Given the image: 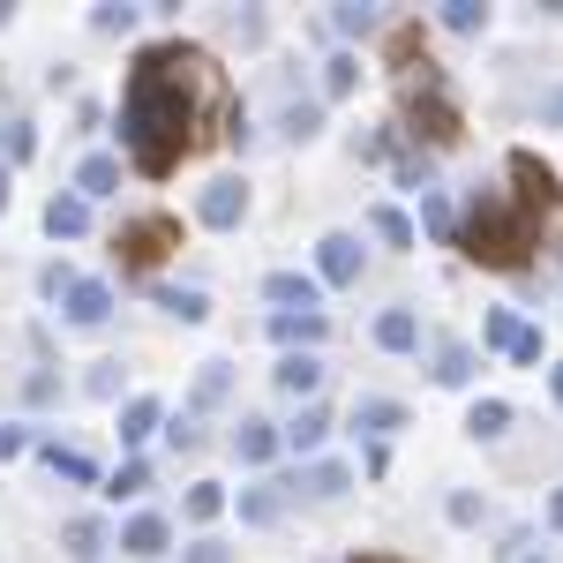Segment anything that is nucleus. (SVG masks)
Listing matches in <instances>:
<instances>
[{
    "instance_id": "1",
    "label": "nucleus",
    "mask_w": 563,
    "mask_h": 563,
    "mask_svg": "<svg viewBox=\"0 0 563 563\" xmlns=\"http://www.w3.org/2000/svg\"><path fill=\"white\" fill-rule=\"evenodd\" d=\"M196 90H203V53L196 45H143L121 90V143H129L135 174H174L180 151L196 143Z\"/></svg>"
},
{
    "instance_id": "2",
    "label": "nucleus",
    "mask_w": 563,
    "mask_h": 563,
    "mask_svg": "<svg viewBox=\"0 0 563 563\" xmlns=\"http://www.w3.org/2000/svg\"><path fill=\"white\" fill-rule=\"evenodd\" d=\"M459 249L474 263H488V271H519L526 249H533V218H526L511 196L481 188L474 203H466V218H459Z\"/></svg>"
},
{
    "instance_id": "3",
    "label": "nucleus",
    "mask_w": 563,
    "mask_h": 563,
    "mask_svg": "<svg viewBox=\"0 0 563 563\" xmlns=\"http://www.w3.org/2000/svg\"><path fill=\"white\" fill-rule=\"evenodd\" d=\"M406 129L429 135V143H459V106L443 98V84H435V76H421V84L406 90Z\"/></svg>"
},
{
    "instance_id": "4",
    "label": "nucleus",
    "mask_w": 563,
    "mask_h": 563,
    "mask_svg": "<svg viewBox=\"0 0 563 563\" xmlns=\"http://www.w3.org/2000/svg\"><path fill=\"white\" fill-rule=\"evenodd\" d=\"M174 241H180V225H174V218H135V225H121V256H129L135 271H151V263L166 256Z\"/></svg>"
},
{
    "instance_id": "5",
    "label": "nucleus",
    "mask_w": 563,
    "mask_h": 563,
    "mask_svg": "<svg viewBox=\"0 0 563 563\" xmlns=\"http://www.w3.org/2000/svg\"><path fill=\"white\" fill-rule=\"evenodd\" d=\"M196 218H203V225H218V233H225V225H241V218H249V180L218 174L211 188L196 196Z\"/></svg>"
},
{
    "instance_id": "6",
    "label": "nucleus",
    "mask_w": 563,
    "mask_h": 563,
    "mask_svg": "<svg viewBox=\"0 0 563 563\" xmlns=\"http://www.w3.org/2000/svg\"><path fill=\"white\" fill-rule=\"evenodd\" d=\"M316 278L323 286H361V241L353 233H323L316 241Z\"/></svg>"
},
{
    "instance_id": "7",
    "label": "nucleus",
    "mask_w": 563,
    "mask_h": 563,
    "mask_svg": "<svg viewBox=\"0 0 563 563\" xmlns=\"http://www.w3.org/2000/svg\"><path fill=\"white\" fill-rule=\"evenodd\" d=\"M60 308H68L76 331H98V323L113 316V286H106V278H76V286L60 294Z\"/></svg>"
},
{
    "instance_id": "8",
    "label": "nucleus",
    "mask_w": 563,
    "mask_h": 563,
    "mask_svg": "<svg viewBox=\"0 0 563 563\" xmlns=\"http://www.w3.org/2000/svg\"><path fill=\"white\" fill-rule=\"evenodd\" d=\"M511 180H519V196H511V203H519L526 218L549 211V196H556V174H549V166H541L533 151H511Z\"/></svg>"
},
{
    "instance_id": "9",
    "label": "nucleus",
    "mask_w": 563,
    "mask_h": 563,
    "mask_svg": "<svg viewBox=\"0 0 563 563\" xmlns=\"http://www.w3.org/2000/svg\"><path fill=\"white\" fill-rule=\"evenodd\" d=\"M278 443H286V435L271 429L263 413H241V429H233V459H241V466H271V459H278Z\"/></svg>"
},
{
    "instance_id": "10",
    "label": "nucleus",
    "mask_w": 563,
    "mask_h": 563,
    "mask_svg": "<svg viewBox=\"0 0 563 563\" xmlns=\"http://www.w3.org/2000/svg\"><path fill=\"white\" fill-rule=\"evenodd\" d=\"M263 294L278 301V316H308V308H316V278H308V271H271Z\"/></svg>"
},
{
    "instance_id": "11",
    "label": "nucleus",
    "mask_w": 563,
    "mask_h": 563,
    "mask_svg": "<svg viewBox=\"0 0 563 563\" xmlns=\"http://www.w3.org/2000/svg\"><path fill=\"white\" fill-rule=\"evenodd\" d=\"M353 429L384 443V435H398V429H406V406H398V398H353Z\"/></svg>"
},
{
    "instance_id": "12",
    "label": "nucleus",
    "mask_w": 563,
    "mask_h": 563,
    "mask_svg": "<svg viewBox=\"0 0 563 563\" xmlns=\"http://www.w3.org/2000/svg\"><path fill=\"white\" fill-rule=\"evenodd\" d=\"M166 541H174V526L158 519V511H135V519L121 526V549H129V556H166Z\"/></svg>"
},
{
    "instance_id": "13",
    "label": "nucleus",
    "mask_w": 563,
    "mask_h": 563,
    "mask_svg": "<svg viewBox=\"0 0 563 563\" xmlns=\"http://www.w3.org/2000/svg\"><path fill=\"white\" fill-rule=\"evenodd\" d=\"M271 376H278V390H286V398H308V406H316V384H323V361H316V353H286V361H278Z\"/></svg>"
},
{
    "instance_id": "14",
    "label": "nucleus",
    "mask_w": 563,
    "mask_h": 563,
    "mask_svg": "<svg viewBox=\"0 0 563 563\" xmlns=\"http://www.w3.org/2000/svg\"><path fill=\"white\" fill-rule=\"evenodd\" d=\"M294 488H308L316 504H339V496L353 488V466H346V459H316V466H308V474L294 481Z\"/></svg>"
},
{
    "instance_id": "15",
    "label": "nucleus",
    "mask_w": 563,
    "mask_h": 563,
    "mask_svg": "<svg viewBox=\"0 0 563 563\" xmlns=\"http://www.w3.org/2000/svg\"><path fill=\"white\" fill-rule=\"evenodd\" d=\"M233 398V361H203L196 368V384H188V406L196 413H211V406H225Z\"/></svg>"
},
{
    "instance_id": "16",
    "label": "nucleus",
    "mask_w": 563,
    "mask_h": 563,
    "mask_svg": "<svg viewBox=\"0 0 563 563\" xmlns=\"http://www.w3.org/2000/svg\"><path fill=\"white\" fill-rule=\"evenodd\" d=\"M45 233H53V241H84L90 233V203L84 196H53V203H45Z\"/></svg>"
},
{
    "instance_id": "17",
    "label": "nucleus",
    "mask_w": 563,
    "mask_h": 563,
    "mask_svg": "<svg viewBox=\"0 0 563 563\" xmlns=\"http://www.w3.org/2000/svg\"><path fill=\"white\" fill-rule=\"evenodd\" d=\"M113 188H121V158L90 151L84 166H76V196H84V203H98V196H113Z\"/></svg>"
},
{
    "instance_id": "18",
    "label": "nucleus",
    "mask_w": 563,
    "mask_h": 563,
    "mask_svg": "<svg viewBox=\"0 0 563 563\" xmlns=\"http://www.w3.org/2000/svg\"><path fill=\"white\" fill-rule=\"evenodd\" d=\"M323 331H331V316H323V308H308V316H271V339H278V346H301L308 353Z\"/></svg>"
},
{
    "instance_id": "19",
    "label": "nucleus",
    "mask_w": 563,
    "mask_h": 563,
    "mask_svg": "<svg viewBox=\"0 0 563 563\" xmlns=\"http://www.w3.org/2000/svg\"><path fill=\"white\" fill-rule=\"evenodd\" d=\"M376 346H384V353H413V346H421L413 308H384V316H376Z\"/></svg>"
},
{
    "instance_id": "20",
    "label": "nucleus",
    "mask_w": 563,
    "mask_h": 563,
    "mask_svg": "<svg viewBox=\"0 0 563 563\" xmlns=\"http://www.w3.org/2000/svg\"><path fill=\"white\" fill-rule=\"evenodd\" d=\"M45 466H53L60 481H76V488H98V459L76 451V443H45Z\"/></svg>"
},
{
    "instance_id": "21",
    "label": "nucleus",
    "mask_w": 563,
    "mask_h": 563,
    "mask_svg": "<svg viewBox=\"0 0 563 563\" xmlns=\"http://www.w3.org/2000/svg\"><path fill=\"white\" fill-rule=\"evenodd\" d=\"M60 549H68L76 563H98L106 556V519H68L60 526Z\"/></svg>"
},
{
    "instance_id": "22",
    "label": "nucleus",
    "mask_w": 563,
    "mask_h": 563,
    "mask_svg": "<svg viewBox=\"0 0 563 563\" xmlns=\"http://www.w3.org/2000/svg\"><path fill=\"white\" fill-rule=\"evenodd\" d=\"M286 511V481H256V488H241V519L249 526H271Z\"/></svg>"
},
{
    "instance_id": "23",
    "label": "nucleus",
    "mask_w": 563,
    "mask_h": 563,
    "mask_svg": "<svg viewBox=\"0 0 563 563\" xmlns=\"http://www.w3.org/2000/svg\"><path fill=\"white\" fill-rule=\"evenodd\" d=\"M151 301L166 308V316H180V323H203V316H211V294H203V286H158Z\"/></svg>"
},
{
    "instance_id": "24",
    "label": "nucleus",
    "mask_w": 563,
    "mask_h": 563,
    "mask_svg": "<svg viewBox=\"0 0 563 563\" xmlns=\"http://www.w3.org/2000/svg\"><path fill=\"white\" fill-rule=\"evenodd\" d=\"M435 384H474V346H466V339H443V346H435Z\"/></svg>"
},
{
    "instance_id": "25",
    "label": "nucleus",
    "mask_w": 563,
    "mask_h": 563,
    "mask_svg": "<svg viewBox=\"0 0 563 563\" xmlns=\"http://www.w3.org/2000/svg\"><path fill=\"white\" fill-rule=\"evenodd\" d=\"M368 233H376L384 249H413V218L398 211V203H376V211H368Z\"/></svg>"
},
{
    "instance_id": "26",
    "label": "nucleus",
    "mask_w": 563,
    "mask_h": 563,
    "mask_svg": "<svg viewBox=\"0 0 563 563\" xmlns=\"http://www.w3.org/2000/svg\"><path fill=\"white\" fill-rule=\"evenodd\" d=\"M158 421H166V406H158V398H129V406H121V443H143V435L158 429Z\"/></svg>"
},
{
    "instance_id": "27",
    "label": "nucleus",
    "mask_w": 563,
    "mask_h": 563,
    "mask_svg": "<svg viewBox=\"0 0 563 563\" xmlns=\"http://www.w3.org/2000/svg\"><path fill=\"white\" fill-rule=\"evenodd\" d=\"M504 429H511V406H504V398H474V413H466V435L496 443Z\"/></svg>"
},
{
    "instance_id": "28",
    "label": "nucleus",
    "mask_w": 563,
    "mask_h": 563,
    "mask_svg": "<svg viewBox=\"0 0 563 563\" xmlns=\"http://www.w3.org/2000/svg\"><path fill=\"white\" fill-rule=\"evenodd\" d=\"M331 23H339L346 38H376V31H384V8H368V0H346V8H331Z\"/></svg>"
},
{
    "instance_id": "29",
    "label": "nucleus",
    "mask_w": 563,
    "mask_h": 563,
    "mask_svg": "<svg viewBox=\"0 0 563 563\" xmlns=\"http://www.w3.org/2000/svg\"><path fill=\"white\" fill-rule=\"evenodd\" d=\"M278 129L294 135V143H308V135L323 129V106H316V98H286V113H278Z\"/></svg>"
},
{
    "instance_id": "30",
    "label": "nucleus",
    "mask_w": 563,
    "mask_h": 563,
    "mask_svg": "<svg viewBox=\"0 0 563 563\" xmlns=\"http://www.w3.org/2000/svg\"><path fill=\"white\" fill-rule=\"evenodd\" d=\"M180 511H188V519H196V526H211L218 511H225V488H218V481H196V488L180 496Z\"/></svg>"
},
{
    "instance_id": "31",
    "label": "nucleus",
    "mask_w": 563,
    "mask_h": 563,
    "mask_svg": "<svg viewBox=\"0 0 563 563\" xmlns=\"http://www.w3.org/2000/svg\"><path fill=\"white\" fill-rule=\"evenodd\" d=\"M519 331H526V323L511 316V308H488V316H481V339H488L496 353H511V346H519Z\"/></svg>"
},
{
    "instance_id": "32",
    "label": "nucleus",
    "mask_w": 563,
    "mask_h": 563,
    "mask_svg": "<svg viewBox=\"0 0 563 563\" xmlns=\"http://www.w3.org/2000/svg\"><path fill=\"white\" fill-rule=\"evenodd\" d=\"M323 435H331V413H323V406H301V421L286 429V443H294V451H316Z\"/></svg>"
},
{
    "instance_id": "33",
    "label": "nucleus",
    "mask_w": 563,
    "mask_h": 563,
    "mask_svg": "<svg viewBox=\"0 0 563 563\" xmlns=\"http://www.w3.org/2000/svg\"><path fill=\"white\" fill-rule=\"evenodd\" d=\"M481 23H488V8H481V0H443V31H459V38H474Z\"/></svg>"
},
{
    "instance_id": "34",
    "label": "nucleus",
    "mask_w": 563,
    "mask_h": 563,
    "mask_svg": "<svg viewBox=\"0 0 563 563\" xmlns=\"http://www.w3.org/2000/svg\"><path fill=\"white\" fill-rule=\"evenodd\" d=\"M353 84H361V60H353V53H331V60H323V90H331V98H346Z\"/></svg>"
},
{
    "instance_id": "35",
    "label": "nucleus",
    "mask_w": 563,
    "mask_h": 563,
    "mask_svg": "<svg viewBox=\"0 0 563 563\" xmlns=\"http://www.w3.org/2000/svg\"><path fill=\"white\" fill-rule=\"evenodd\" d=\"M421 225H429L435 241H459V218H451V203H443L435 188H429V196H421Z\"/></svg>"
},
{
    "instance_id": "36",
    "label": "nucleus",
    "mask_w": 563,
    "mask_h": 563,
    "mask_svg": "<svg viewBox=\"0 0 563 563\" xmlns=\"http://www.w3.org/2000/svg\"><path fill=\"white\" fill-rule=\"evenodd\" d=\"M263 31H271V23H263L256 8H233V15H225V38H241V45H263Z\"/></svg>"
},
{
    "instance_id": "37",
    "label": "nucleus",
    "mask_w": 563,
    "mask_h": 563,
    "mask_svg": "<svg viewBox=\"0 0 563 563\" xmlns=\"http://www.w3.org/2000/svg\"><path fill=\"white\" fill-rule=\"evenodd\" d=\"M143 488H151V466H143V459H129L121 474L106 481V496H143Z\"/></svg>"
},
{
    "instance_id": "38",
    "label": "nucleus",
    "mask_w": 563,
    "mask_h": 563,
    "mask_svg": "<svg viewBox=\"0 0 563 563\" xmlns=\"http://www.w3.org/2000/svg\"><path fill=\"white\" fill-rule=\"evenodd\" d=\"M84 390L90 398H121V361H98V368L84 376Z\"/></svg>"
},
{
    "instance_id": "39",
    "label": "nucleus",
    "mask_w": 563,
    "mask_h": 563,
    "mask_svg": "<svg viewBox=\"0 0 563 563\" xmlns=\"http://www.w3.org/2000/svg\"><path fill=\"white\" fill-rule=\"evenodd\" d=\"M90 31L121 38V31H135V8H121V0H113V8H98V15H90Z\"/></svg>"
},
{
    "instance_id": "40",
    "label": "nucleus",
    "mask_w": 563,
    "mask_h": 563,
    "mask_svg": "<svg viewBox=\"0 0 563 563\" xmlns=\"http://www.w3.org/2000/svg\"><path fill=\"white\" fill-rule=\"evenodd\" d=\"M53 398H60V376H53V368H38V376L23 384V406H53Z\"/></svg>"
},
{
    "instance_id": "41",
    "label": "nucleus",
    "mask_w": 563,
    "mask_h": 563,
    "mask_svg": "<svg viewBox=\"0 0 563 563\" xmlns=\"http://www.w3.org/2000/svg\"><path fill=\"white\" fill-rule=\"evenodd\" d=\"M0 143H8V158H31V151H38V135H31V121H8V135H0Z\"/></svg>"
},
{
    "instance_id": "42",
    "label": "nucleus",
    "mask_w": 563,
    "mask_h": 563,
    "mask_svg": "<svg viewBox=\"0 0 563 563\" xmlns=\"http://www.w3.org/2000/svg\"><path fill=\"white\" fill-rule=\"evenodd\" d=\"M443 511H451V526H474V519H481V496H474V488H459Z\"/></svg>"
},
{
    "instance_id": "43",
    "label": "nucleus",
    "mask_w": 563,
    "mask_h": 563,
    "mask_svg": "<svg viewBox=\"0 0 563 563\" xmlns=\"http://www.w3.org/2000/svg\"><path fill=\"white\" fill-rule=\"evenodd\" d=\"M180 563H233V549H225V541H188Z\"/></svg>"
},
{
    "instance_id": "44",
    "label": "nucleus",
    "mask_w": 563,
    "mask_h": 563,
    "mask_svg": "<svg viewBox=\"0 0 563 563\" xmlns=\"http://www.w3.org/2000/svg\"><path fill=\"white\" fill-rule=\"evenodd\" d=\"M68 286H76V278H68V271H60V263H45V271H38V294H45V301H60V294H68Z\"/></svg>"
},
{
    "instance_id": "45",
    "label": "nucleus",
    "mask_w": 563,
    "mask_h": 563,
    "mask_svg": "<svg viewBox=\"0 0 563 563\" xmlns=\"http://www.w3.org/2000/svg\"><path fill=\"white\" fill-rule=\"evenodd\" d=\"M23 451H31V429H23V421H8V429H0V459H23Z\"/></svg>"
},
{
    "instance_id": "46",
    "label": "nucleus",
    "mask_w": 563,
    "mask_h": 563,
    "mask_svg": "<svg viewBox=\"0 0 563 563\" xmlns=\"http://www.w3.org/2000/svg\"><path fill=\"white\" fill-rule=\"evenodd\" d=\"M511 361H519V368H533V361H541V331H533V323L519 331V346H511Z\"/></svg>"
},
{
    "instance_id": "47",
    "label": "nucleus",
    "mask_w": 563,
    "mask_h": 563,
    "mask_svg": "<svg viewBox=\"0 0 563 563\" xmlns=\"http://www.w3.org/2000/svg\"><path fill=\"white\" fill-rule=\"evenodd\" d=\"M166 435H174V451H203V429H196V421H174Z\"/></svg>"
},
{
    "instance_id": "48",
    "label": "nucleus",
    "mask_w": 563,
    "mask_h": 563,
    "mask_svg": "<svg viewBox=\"0 0 563 563\" xmlns=\"http://www.w3.org/2000/svg\"><path fill=\"white\" fill-rule=\"evenodd\" d=\"M541 121H549V129H563V84L549 90V98H541Z\"/></svg>"
},
{
    "instance_id": "49",
    "label": "nucleus",
    "mask_w": 563,
    "mask_h": 563,
    "mask_svg": "<svg viewBox=\"0 0 563 563\" xmlns=\"http://www.w3.org/2000/svg\"><path fill=\"white\" fill-rule=\"evenodd\" d=\"M549 526H563V488H556V496H549Z\"/></svg>"
},
{
    "instance_id": "50",
    "label": "nucleus",
    "mask_w": 563,
    "mask_h": 563,
    "mask_svg": "<svg viewBox=\"0 0 563 563\" xmlns=\"http://www.w3.org/2000/svg\"><path fill=\"white\" fill-rule=\"evenodd\" d=\"M549 390H556V398H563V361H556V376H549Z\"/></svg>"
},
{
    "instance_id": "51",
    "label": "nucleus",
    "mask_w": 563,
    "mask_h": 563,
    "mask_svg": "<svg viewBox=\"0 0 563 563\" xmlns=\"http://www.w3.org/2000/svg\"><path fill=\"white\" fill-rule=\"evenodd\" d=\"M353 563H406V556H353Z\"/></svg>"
},
{
    "instance_id": "52",
    "label": "nucleus",
    "mask_w": 563,
    "mask_h": 563,
    "mask_svg": "<svg viewBox=\"0 0 563 563\" xmlns=\"http://www.w3.org/2000/svg\"><path fill=\"white\" fill-rule=\"evenodd\" d=\"M0 211H8V174H0Z\"/></svg>"
},
{
    "instance_id": "53",
    "label": "nucleus",
    "mask_w": 563,
    "mask_h": 563,
    "mask_svg": "<svg viewBox=\"0 0 563 563\" xmlns=\"http://www.w3.org/2000/svg\"><path fill=\"white\" fill-rule=\"evenodd\" d=\"M0 23H8V8H0Z\"/></svg>"
},
{
    "instance_id": "54",
    "label": "nucleus",
    "mask_w": 563,
    "mask_h": 563,
    "mask_svg": "<svg viewBox=\"0 0 563 563\" xmlns=\"http://www.w3.org/2000/svg\"><path fill=\"white\" fill-rule=\"evenodd\" d=\"M533 563H541V556H533Z\"/></svg>"
}]
</instances>
